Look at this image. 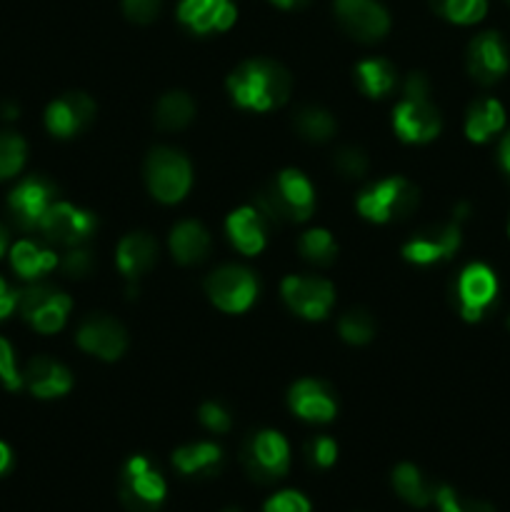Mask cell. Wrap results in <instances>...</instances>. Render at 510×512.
<instances>
[{"label":"cell","instance_id":"obj_14","mask_svg":"<svg viewBox=\"0 0 510 512\" xmlns=\"http://www.w3.org/2000/svg\"><path fill=\"white\" fill-rule=\"evenodd\" d=\"M55 193H58V188H55L53 180H48L45 175H30L10 193V218L15 220L20 230H35L43 220L45 210L55 203Z\"/></svg>","mask_w":510,"mask_h":512},{"label":"cell","instance_id":"obj_1","mask_svg":"<svg viewBox=\"0 0 510 512\" xmlns=\"http://www.w3.org/2000/svg\"><path fill=\"white\" fill-rule=\"evenodd\" d=\"M293 78L280 63L268 58H253L240 63L228 75L230 98L248 110H273L280 108L290 98Z\"/></svg>","mask_w":510,"mask_h":512},{"label":"cell","instance_id":"obj_5","mask_svg":"<svg viewBox=\"0 0 510 512\" xmlns=\"http://www.w3.org/2000/svg\"><path fill=\"white\" fill-rule=\"evenodd\" d=\"M468 205H458L448 223H433L420 228L408 243L403 245V258L413 265H438L453 258L460 248V223L468 218Z\"/></svg>","mask_w":510,"mask_h":512},{"label":"cell","instance_id":"obj_10","mask_svg":"<svg viewBox=\"0 0 510 512\" xmlns=\"http://www.w3.org/2000/svg\"><path fill=\"white\" fill-rule=\"evenodd\" d=\"M70 298L48 283H33L18 295V310L38 333H58L70 313Z\"/></svg>","mask_w":510,"mask_h":512},{"label":"cell","instance_id":"obj_26","mask_svg":"<svg viewBox=\"0 0 510 512\" xmlns=\"http://www.w3.org/2000/svg\"><path fill=\"white\" fill-rule=\"evenodd\" d=\"M173 465L183 475H198V478H210L223 465V450L215 443H193L183 445L173 453Z\"/></svg>","mask_w":510,"mask_h":512},{"label":"cell","instance_id":"obj_34","mask_svg":"<svg viewBox=\"0 0 510 512\" xmlns=\"http://www.w3.org/2000/svg\"><path fill=\"white\" fill-rule=\"evenodd\" d=\"M338 333L345 343L365 345L375 335V320L365 308H353L338 320Z\"/></svg>","mask_w":510,"mask_h":512},{"label":"cell","instance_id":"obj_19","mask_svg":"<svg viewBox=\"0 0 510 512\" xmlns=\"http://www.w3.org/2000/svg\"><path fill=\"white\" fill-rule=\"evenodd\" d=\"M95 118V103L85 93H65L48 105L45 125L55 138H73Z\"/></svg>","mask_w":510,"mask_h":512},{"label":"cell","instance_id":"obj_6","mask_svg":"<svg viewBox=\"0 0 510 512\" xmlns=\"http://www.w3.org/2000/svg\"><path fill=\"white\" fill-rule=\"evenodd\" d=\"M240 463L255 483H275L290 468L288 440L275 430H258L245 438L243 448H240Z\"/></svg>","mask_w":510,"mask_h":512},{"label":"cell","instance_id":"obj_40","mask_svg":"<svg viewBox=\"0 0 510 512\" xmlns=\"http://www.w3.org/2000/svg\"><path fill=\"white\" fill-rule=\"evenodd\" d=\"M198 418H200V423L210 430V433H228L230 425H233L228 410H225L220 403H215V400L200 405Z\"/></svg>","mask_w":510,"mask_h":512},{"label":"cell","instance_id":"obj_52","mask_svg":"<svg viewBox=\"0 0 510 512\" xmlns=\"http://www.w3.org/2000/svg\"><path fill=\"white\" fill-rule=\"evenodd\" d=\"M508 328H510V318H508Z\"/></svg>","mask_w":510,"mask_h":512},{"label":"cell","instance_id":"obj_47","mask_svg":"<svg viewBox=\"0 0 510 512\" xmlns=\"http://www.w3.org/2000/svg\"><path fill=\"white\" fill-rule=\"evenodd\" d=\"M10 465H13V453H10L8 445L0 443V475L8 473Z\"/></svg>","mask_w":510,"mask_h":512},{"label":"cell","instance_id":"obj_2","mask_svg":"<svg viewBox=\"0 0 510 512\" xmlns=\"http://www.w3.org/2000/svg\"><path fill=\"white\" fill-rule=\"evenodd\" d=\"M255 208L270 225L305 223L315 210V190L300 170H280L255 195Z\"/></svg>","mask_w":510,"mask_h":512},{"label":"cell","instance_id":"obj_31","mask_svg":"<svg viewBox=\"0 0 510 512\" xmlns=\"http://www.w3.org/2000/svg\"><path fill=\"white\" fill-rule=\"evenodd\" d=\"M293 125L295 130H298L300 138L308 140V143H325V140L333 138L335 130H338L333 113L320 108V105H303V108H298Z\"/></svg>","mask_w":510,"mask_h":512},{"label":"cell","instance_id":"obj_33","mask_svg":"<svg viewBox=\"0 0 510 512\" xmlns=\"http://www.w3.org/2000/svg\"><path fill=\"white\" fill-rule=\"evenodd\" d=\"M430 8L455 25H473L485 18L488 0H430Z\"/></svg>","mask_w":510,"mask_h":512},{"label":"cell","instance_id":"obj_20","mask_svg":"<svg viewBox=\"0 0 510 512\" xmlns=\"http://www.w3.org/2000/svg\"><path fill=\"white\" fill-rule=\"evenodd\" d=\"M290 410L308 423H330L338 413L333 390L313 378L298 380L288 393Z\"/></svg>","mask_w":510,"mask_h":512},{"label":"cell","instance_id":"obj_41","mask_svg":"<svg viewBox=\"0 0 510 512\" xmlns=\"http://www.w3.org/2000/svg\"><path fill=\"white\" fill-rule=\"evenodd\" d=\"M163 0H123V13L130 23L148 25L158 18Z\"/></svg>","mask_w":510,"mask_h":512},{"label":"cell","instance_id":"obj_48","mask_svg":"<svg viewBox=\"0 0 510 512\" xmlns=\"http://www.w3.org/2000/svg\"><path fill=\"white\" fill-rule=\"evenodd\" d=\"M270 3L278 5V8H283V10H298V8H305L310 0H270Z\"/></svg>","mask_w":510,"mask_h":512},{"label":"cell","instance_id":"obj_45","mask_svg":"<svg viewBox=\"0 0 510 512\" xmlns=\"http://www.w3.org/2000/svg\"><path fill=\"white\" fill-rule=\"evenodd\" d=\"M18 295L3 278H0V318H8L18 308Z\"/></svg>","mask_w":510,"mask_h":512},{"label":"cell","instance_id":"obj_35","mask_svg":"<svg viewBox=\"0 0 510 512\" xmlns=\"http://www.w3.org/2000/svg\"><path fill=\"white\" fill-rule=\"evenodd\" d=\"M25 140L18 133H0V180L13 178L25 165Z\"/></svg>","mask_w":510,"mask_h":512},{"label":"cell","instance_id":"obj_30","mask_svg":"<svg viewBox=\"0 0 510 512\" xmlns=\"http://www.w3.org/2000/svg\"><path fill=\"white\" fill-rule=\"evenodd\" d=\"M355 83L368 98H383L395 88V68L383 58H370L355 65Z\"/></svg>","mask_w":510,"mask_h":512},{"label":"cell","instance_id":"obj_8","mask_svg":"<svg viewBox=\"0 0 510 512\" xmlns=\"http://www.w3.org/2000/svg\"><path fill=\"white\" fill-rule=\"evenodd\" d=\"M118 493L128 512H155L165 500V480L148 458L135 455L120 473Z\"/></svg>","mask_w":510,"mask_h":512},{"label":"cell","instance_id":"obj_46","mask_svg":"<svg viewBox=\"0 0 510 512\" xmlns=\"http://www.w3.org/2000/svg\"><path fill=\"white\" fill-rule=\"evenodd\" d=\"M498 160H500V168H503L505 175L510 178V133H505L503 140H500Z\"/></svg>","mask_w":510,"mask_h":512},{"label":"cell","instance_id":"obj_23","mask_svg":"<svg viewBox=\"0 0 510 512\" xmlns=\"http://www.w3.org/2000/svg\"><path fill=\"white\" fill-rule=\"evenodd\" d=\"M158 260V243L153 235L143 233H128L118 245V268L128 280H138L148 273Z\"/></svg>","mask_w":510,"mask_h":512},{"label":"cell","instance_id":"obj_18","mask_svg":"<svg viewBox=\"0 0 510 512\" xmlns=\"http://www.w3.org/2000/svg\"><path fill=\"white\" fill-rule=\"evenodd\" d=\"M238 18L233 0H180L178 20L195 35L223 33Z\"/></svg>","mask_w":510,"mask_h":512},{"label":"cell","instance_id":"obj_11","mask_svg":"<svg viewBox=\"0 0 510 512\" xmlns=\"http://www.w3.org/2000/svg\"><path fill=\"white\" fill-rule=\"evenodd\" d=\"M95 228H98V218L90 210L75 208L70 203H58V200L45 210L38 225L48 243L63 245V248L85 245L95 235Z\"/></svg>","mask_w":510,"mask_h":512},{"label":"cell","instance_id":"obj_49","mask_svg":"<svg viewBox=\"0 0 510 512\" xmlns=\"http://www.w3.org/2000/svg\"><path fill=\"white\" fill-rule=\"evenodd\" d=\"M5 248H8V230H5V225L0 223V255L5 253Z\"/></svg>","mask_w":510,"mask_h":512},{"label":"cell","instance_id":"obj_38","mask_svg":"<svg viewBox=\"0 0 510 512\" xmlns=\"http://www.w3.org/2000/svg\"><path fill=\"white\" fill-rule=\"evenodd\" d=\"M60 268H63V273L68 275V278H88L95 270V258L88 248L78 245V248H70V253L65 255Z\"/></svg>","mask_w":510,"mask_h":512},{"label":"cell","instance_id":"obj_29","mask_svg":"<svg viewBox=\"0 0 510 512\" xmlns=\"http://www.w3.org/2000/svg\"><path fill=\"white\" fill-rule=\"evenodd\" d=\"M393 488L405 503L415 505V508H425V505L433 503L435 490H438L435 485H430L428 480L423 478V473H420L415 465L410 463H400L398 468L393 470Z\"/></svg>","mask_w":510,"mask_h":512},{"label":"cell","instance_id":"obj_42","mask_svg":"<svg viewBox=\"0 0 510 512\" xmlns=\"http://www.w3.org/2000/svg\"><path fill=\"white\" fill-rule=\"evenodd\" d=\"M265 512H310V503L295 490H283L265 503Z\"/></svg>","mask_w":510,"mask_h":512},{"label":"cell","instance_id":"obj_44","mask_svg":"<svg viewBox=\"0 0 510 512\" xmlns=\"http://www.w3.org/2000/svg\"><path fill=\"white\" fill-rule=\"evenodd\" d=\"M430 83L425 73H410L403 85V98H428Z\"/></svg>","mask_w":510,"mask_h":512},{"label":"cell","instance_id":"obj_21","mask_svg":"<svg viewBox=\"0 0 510 512\" xmlns=\"http://www.w3.org/2000/svg\"><path fill=\"white\" fill-rule=\"evenodd\" d=\"M23 383L28 385L30 393L35 398H60V395L68 393L73 388V375L65 365H60L58 360L45 358V355H38V358L28 360V368L23 373Z\"/></svg>","mask_w":510,"mask_h":512},{"label":"cell","instance_id":"obj_54","mask_svg":"<svg viewBox=\"0 0 510 512\" xmlns=\"http://www.w3.org/2000/svg\"><path fill=\"white\" fill-rule=\"evenodd\" d=\"M508 3H510V0H508Z\"/></svg>","mask_w":510,"mask_h":512},{"label":"cell","instance_id":"obj_3","mask_svg":"<svg viewBox=\"0 0 510 512\" xmlns=\"http://www.w3.org/2000/svg\"><path fill=\"white\" fill-rule=\"evenodd\" d=\"M420 193L410 180L385 178L380 183L370 185L358 195V213L370 223H390V220H403L418 208Z\"/></svg>","mask_w":510,"mask_h":512},{"label":"cell","instance_id":"obj_53","mask_svg":"<svg viewBox=\"0 0 510 512\" xmlns=\"http://www.w3.org/2000/svg\"><path fill=\"white\" fill-rule=\"evenodd\" d=\"M508 233H510V225H508Z\"/></svg>","mask_w":510,"mask_h":512},{"label":"cell","instance_id":"obj_24","mask_svg":"<svg viewBox=\"0 0 510 512\" xmlns=\"http://www.w3.org/2000/svg\"><path fill=\"white\" fill-rule=\"evenodd\" d=\"M170 253L180 265H198L210 253V235L195 220H183L170 230Z\"/></svg>","mask_w":510,"mask_h":512},{"label":"cell","instance_id":"obj_43","mask_svg":"<svg viewBox=\"0 0 510 512\" xmlns=\"http://www.w3.org/2000/svg\"><path fill=\"white\" fill-rule=\"evenodd\" d=\"M0 383L10 390H18L23 385V375L15 370V355L8 340L0 338Z\"/></svg>","mask_w":510,"mask_h":512},{"label":"cell","instance_id":"obj_9","mask_svg":"<svg viewBox=\"0 0 510 512\" xmlns=\"http://www.w3.org/2000/svg\"><path fill=\"white\" fill-rule=\"evenodd\" d=\"M205 293L223 313H245L258 298V278L243 265H220L205 278Z\"/></svg>","mask_w":510,"mask_h":512},{"label":"cell","instance_id":"obj_15","mask_svg":"<svg viewBox=\"0 0 510 512\" xmlns=\"http://www.w3.org/2000/svg\"><path fill=\"white\" fill-rule=\"evenodd\" d=\"M465 63H468V73L475 83H498L510 68L503 35L495 33V30H485V33L475 35L468 45V53H465Z\"/></svg>","mask_w":510,"mask_h":512},{"label":"cell","instance_id":"obj_28","mask_svg":"<svg viewBox=\"0 0 510 512\" xmlns=\"http://www.w3.org/2000/svg\"><path fill=\"white\" fill-rule=\"evenodd\" d=\"M195 115V103L188 93L183 90H170V93L160 95V100L155 103V125L160 130H183L185 125H190Z\"/></svg>","mask_w":510,"mask_h":512},{"label":"cell","instance_id":"obj_25","mask_svg":"<svg viewBox=\"0 0 510 512\" xmlns=\"http://www.w3.org/2000/svg\"><path fill=\"white\" fill-rule=\"evenodd\" d=\"M505 125V110L495 98H478L465 115V135L473 143H485Z\"/></svg>","mask_w":510,"mask_h":512},{"label":"cell","instance_id":"obj_17","mask_svg":"<svg viewBox=\"0 0 510 512\" xmlns=\"http://www.w3.org/2000/svg\"><path fill=\"white\" fill-rule=\"evenodd\" d=\"M78 345L100 360H118L128 348V333L118 320L103 313L88 315L78 328Z\"/></svg>","mask_w":510,"mask_h":512},{"label":"cell","instance_id":"obj_12","mask_svg":"<svg viewBox=\"0 0 510 512\" xmlns=\"http://www.w3.org/2000/svg\"><path fill=\"white\" fill-rule=\"evenodd\" d=\"M280 293L285 305L305 320H323L335 303L333 285L318 275H288Z\"/></svg>","mask_w":510,"mask_h":512},{"label":"cell","instance_id":"obj_32","mask_svg":"<svg viewBox=\"0 0 510 512\" xmlns=\"http://www.w3.org/2000/svg\"><path fill=\"white\" fill-rule=\"evenodd\" d=\"M298 253L303 255V260L318 265V268H328L335 263V255H338V245H335L333 235L323 228H313L308 233H303L298 238Z\"/></svg>","mask_w":510,"mask_h":512},{"label":"cell","instance_id":"obj_36","mask_svg":"<svg viewBox=\"0 0 510 512\" xmlns=\"http://www.w3.org/2000/svg\"><path fill=\"white\" fill-rule=\"evenodd\" d=\"M333 165L343 178L358 180L368 173V155L363 148H355V145H343V148L335 150Z\"/></svg>","mask_w":510,"mask_h":512},{"label":"cell","instance_id":"obj_7","mask_svg":"<svg viewBox=\"0 0 510 512\" xmlns=\"http://www.w3.org/2000/svg\"><path fill=\"white\" fill-rule=\"evenodd\" d=\"M450 295H453V303L458 313L463 315V320L478 323L498 298V280L488 265L470 263L455 275Z\"/></svg>","mask_w":510,"mask_h":512},{"label":"cell","instance_id":"obj_27","mask_svg":"<svg viewBox=\"0 0 510 512\" xmlns=\"http://www.w3.org/2000/svg\"><path fill=\"white\" fill-rule=\"evenodd\" d=\"M10 263L20 278L38 280L40 275L50 273L58 265V255L48 248H40L33 240H20L10 250Z\"/></svg>","mask_w":510,"mask_h":512},{"label":"cell","instance_id":"obj_50","mask_svg":"<svg viewBox=\"0 0 510 512\" xmlns=\"http://www.w3.org/2000/svg\"><path fill=\"white\" fill-rule=\"evenodd\" d=\"M3 118H15V115H18V108H15V105H3Z\"/></svg>","mask_w":510,"mask_h":512},{"label":"cell","instance_id":"obj_4","mask_svg":"<svg viewBox=\"0 0 510 512\" xmlns=\"http://www.w3.org/2000/svg\"><path fill=\"white\" fill-rule=\"evenodd\" d=\"M145 183L160 203H178L188 195L193 183V170L180 150L158 145L145 158Z\"/></svg>","mask_w":510,"mask_h":512},{"label":"cell","instance_id":"obj_13","mask_svg":"<svg viewBox=\"0 0 510 512\" xmlns=\"http://www.w3.org/2000/svg\"><path fill=\"white\" fill-rule=\"evenodd\" d=\"M335 20L358 43H375L390 30V15L378 0H335Z\"/></svg>","mask_w":510,"mask_h":512},{"label":"cell","instance_id":"obj_51","mask_svg":"<svg viewBox=\"0 0 510 512\" xmlns=\"http://www.w3.org/2000/svg\"><path fill=\"white\" fill-rule=\"evenodd\" d=\"M223 512H240L238 508H228V510H223Z\"/></svg>","mask_w":510,"mask_h":512},{"label":"cell","instance_id":"obj_16","mask_svg":"<svg viewBox=\"0 0 510 512\" xmlns=\"http://www.w3.org/2000/svg\"><path fill=\"white\" fill-rule=\"evenodd\" d=\"M393 128L405 143H428L438 138L443 118L428 98H403L393 110Z\"/></svg>","mask_w":510,"mask_h":512},{"label":"cell","instance_id":"obj_39","mask_svg":"<svg viewBox=\"0 0 510 512\" xmlns=\"http://www.w3.org/2000/svg\"><path fill=\"white\" fill-rule=\"evenodd\" d=\"M305 455H308L310 465H315V468H330L338 458V445L328 435H318V438L305 445Z\"/></svg>","mask_w":510,"mask_h":512},{"label":"cell","instance_id":"obj_37","mask_svg":"<svg viewBox=\"0 0 510 512\" xmlns=\"http://www.w3.org/2000/svg\"><path fill=\"white\" fill-rule=\"evenodd\" d=\"M435 503L440 512H495V508L485 500H460L458 493L448 485H438L435 490Z\"/></svg>","mask_w":510,"mask_h":512},{"label":"cell","instance_id":"obj_22","mask_svg":"<svg viewBox=\"0 0 510 512\" xmlns=\"http://www.w3.org/2000/svg\"><path fill=\"white\" fill-rule=\"evenodd\" d=\"M228 238L243 255H258L265 248L270 223L255 205H243L228 215Z\"/></svg>","mask_w":510,"mask_h":512}]
</instances>
